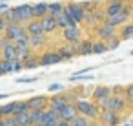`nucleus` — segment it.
<instances>
[{"label": "nucleus", "mask_w": 133, "mask_h": 126, "mask_svg": "<svg viewBox=\"0 0 133 126\" xmlns=\"http://www.w3.org/2000/svg\"><path fill=\"white\" fill-rule=\"evenodd\" d=\"M55 22H57V28L62 31V29H66V28H69V26H77V24H73L68 17H66V13H60V15H57L55 17Z\"/></svg>", "instance_id": "23"}, {"label": "nucleus", "mask_w": 133, "mask_h": 126, "mask_svg": "<svg viewBox=\"0 0 133 126\" xmlns=\"http://www.w3.org/2000/svg\"><path fill=\"white\" fill-rule=\"evenodd\" d=\"M57 53H58V57L62 59V60H68V59H73L77 53H75V48L71 46V44H64V46H58V49H55Z\"/></svg>", "instance_id": "20"}, {"label": "nucleus", "mask_w": 133, "mask_h": 126, "mask_svg": "<svg viewBox=\"0 0 133 126\" xmlns=\"http://www.w3.org/2000/svg\"><path fill=\"white\" fill-rule=\"evenodd\" d=\"M15 108H17V100H13V102H8V104H4V106H2V115H4V117L15 115Z\"/></svg>", "instance_id": "31"}, {"label": "nucleus", "mask_w": 133, "mask_h": 126, "mask_svg": "<svg viewBox=\"0 0 133 126\" xmlns=\"http://www.w3.org/2000/svg\"><path fill=\"white\" fill-rule=\"evenodd\" d=\"M2 60H8V62H13L17 60V49H15V44L13 42H8L2 39Z\"/></svg>", "instance_id": "12"}, {"label": "nucleus", "mask_w": 133, "mask_h": 126, "mask_svg": "<svg viewBox=\"0 0 133 126\" xmlns=\"http://www.w3.org/2000/svg\"><path fill=\"white\" fill-rule=\"evenodd\" d=\"M57 126H69V121H62V119H60V121L57 122Z\"/></svg>", "instance_id": "43"}, {"label": "nucleus", "mask_w": 133, "mask_h": 126, "mask_svg": "<svg viewBox=\"0 0 133 126\" xmlns=\"http://www.w3.org/2000/svg\"><path fill=\"white\" fill-rule=\"evenodd\" d=\"M2 33H4V40L15 42V40H18L22 35H26V29H24V24H8Z\"/></svg>", "instance_id": "4"}, {"label": "nucleus", "mask_w": 133, "mask_h": 126, "mask_svg": "<svg viewBox=\"0 0 133 126\" xmlns=\"http://www.w3.org/2000/svg\"><path fill=\"white\" fill-rule=\"evenodd\" d=\"M42 113H44V110H29L31 124H40L42 122Z\"/></svg>", "instance_id": "30"}, {"label": "nucleus", "mask_w": 133, "mask_h": 126, "mask_svg": "<svg viewBox=\"0 0 133 126\" xmlns=\"http://www.w3.org/2000/svg\"><path fill=\"white\" fill-rule=\"evenodd\" d=\"M15 119H17L18 126H28V124H31L29 111H24V113H15Z\"/></svg>", "instance_id": "28"}, {"label": "nucleus", "mask_w": 133, "mask_h": 126, "mask_svg": "<svg viewBox=\"0 0 133 126\" xmlns=\"http://www.w3.org/2000/svg\"><path fill=\"white\" fill-rule=\"evenodd\" d=\"M98 124L100 126H117L118 124V113L111 111V110H100L98 111Z\"/></svg>", "instance_id": "6"}, {"label": "nucleus", "mask_w": 133, "mask_h": 126, "mask_svg": "<svg viewBox=\"0 0 133 126\" xmlns=\"http://www.w3.org/2000/svg\"><path fill=\"white\" fill-rule=\"evenodd\" d=\"M0 119H4V115H2V106H0Z\"/></svg>", "instance_id": "48"}, {"label": "nucleus", "mask_w": 133, "mask_h": 126, "mask_svg": "<svg viewBox=\"0 0 133 126\" xmlns=\"http://www.w3.org/2000/svg\"><path fill=\"white\" fill-rule=\"evenodd\" d=\"M29 46H31V49H42L46 46V37L44 35H33V37H29Z\"/></svg>", "instance_id": "24"}, {"label": "nucleus", "mask_w": 133, "mask_h": 126, "mask_svg": "<svg viewBox=\"0 0 133 126\" xmlns=\"http://www.w3.org/2000/svg\"><path fill=\"white\" fill-rule=\"evenodd\" d=\"M22 70H24L22 60H18V59H17V60H13V62H11V71H22Z\"/></svg>", "instance_id": "39"}, {"label": "nucleus", "mask_w": 133, "mask_h": 126, "mask_svg": "<svg viewBox=\"0 0 133 126\" xmlns=\"http://www.w3.org/2000/svg\"><path fill=\"white\" fill-rule=\"evenodd\" d=\"M0 126H6V121L4 119H0Z\"/></svg>", "instance_id": "47"}, {"label": "nucleus", "mask_w": 133, "mask_h": 126, "mask_svg": "<svg viewBox=\"0 0 133 126\" xmlns=\"http://www.w3.org/2000/svg\"><path fill=\"white\" fill-rule=\"evenodd\" d=\"M28 126H38V124H28Z\"/></svg>", "instance_id": "51"}, {"label": "nucleus", "mask_w": 133, "mask_h": 126, "mask_svg": "<svg viewBox=\"0 0 133 126\" xmlns=\"http://www.w3.org/2000/svg\"><path fill=\"white\" fill-rule=\"evenodd\" d=\"M24 29H26V33L29 37H33V35H44L42 33V28H40V20H37V18H31L29 22H26Z\"/></svg>", "instance_id": "18"}, {"label": "nucleus", "mask_w": 133, "mask_h": 126, "mask_svg": "<svg viewBox=\"0 0 133 126\" xmlns=\"http://www.w3.org/2000/svg\"><path fill=\"white\" fill-rule=\"evenodd\" d=\"M111 95H117V97H124V86H113L109 88Z\"/></svg>", "instance_id": "37"}, {"label": "nucleus", "mask_w": 133, "mask_h": 126, "mask_svg": "<svg viewBox=\"0 0 133 126\" xmlns=\"http://www.w3.org/2000/svg\"><path fill=\"white\" fill-rule=\"evenodd\" d=\"M4 28H6V22L2 20V17H0V33H2V31H4Z\"/></svg>", "instance_id": "44"}, {"label": "nucleus", "mask_w": 133, "mask_h": 126, "mask_svg": "<svg viewBox=\"0 0 133 126\" xmlns=\"http://www.w3.org/2000/svg\"><path fill=\"white\" fill-rule=\"evenodd\" d=\"M104 110H111V111H115V113H120V111H124L126 108H128V102H126V99L124 97H117V95H109L102 104H100Z\"/></svg>", "instance_id": "2"}, {"label": "nucleus", "mask_w": 133, "mask_h": 126, "mask_svg": "<svg viewBox=\"0 0 133 126\" xmlns=\"http://www.w3.org/2000/svg\"><path fill=\"white\" fill-rule=\"evenodd\" d=\"M60 13H64V4L62 2H51V4H48V15L57 17Z\"/></svg>", "instance_id": "27"}, {"label": "nucleus", "mask_w": 133, "mask_h": 126, "mask_svg": "<svg viewBox=\"0 0 133 126\" xmlns=\"http://www.w3.org/2000/svg\"><path fill=\"white\" fill-rule=\"evenodd\" d=\"M60 117H58V111L51 110V108H46L44 113H42V122H58Z\"/></svg>", "instance_id": "25"}, {"label": "nucleus", "mask_w": 133, "mask_h": 126, "mask_svg": "<svg viewBox=\"0 0 133 126\" xmlns=\"http://www.w3.org/2000/svg\"><path fill=\"white\" fill-rule=\"evenodd\" d=\"M88 126H100V124H98V122H95V121H91V122H89Z\"/></svg>", "instance_id": "45"}, {"label": "nucleus", "mask_w": 133, "mask_h": 126, "mask_svg": "<svg viewBox=\"0 0 133 126\" xmlns=\"http://www.w3.org/2000/svg\"><path fill=\"white\" fill-rule=\"evenodd\" d=\"M118 40H120V39H118L117 35L111 37V39H108V40L104 42V44H106V49H113V48H117V46H118Z\"/></svg>", "instance_id": "35"}, {"label": "nucleus", "mask_w": 133, "mask_h": 126, "mask_svg": "<svg viewBox=\"0 0 133 126\" xmlns=\"http://www.w3.org/2000/svg\"><path fill=\"white\" fill-rule=\"evenodd\" d=\"M131 37H133V22H129V24H126V26L122 28V31H120V35H118V39L128 40V39H131Z\"/></svg>", "instance_id": "29"}, {"label": "nucleus", "mask_w": 133, "mask_h": 126, "mask_svg": "<svg viewBox=\"0 0 133 126\" xmlns=\"http://www.w3.org/2000/svg\"><path fill=\"white\" fill-rule=\"evenodd\" d=\"M6 97H8V95H0V99H6Z\"/></svg>", "instance_id": "50"}, {"label": "nucleus", "mask_w": 133, "mask_h": 126, "mask_svg": "<svg viewBox=\"0 0 133 126\" xmlns=\"http://www.w3.org/2000/svg\"><path fill=\"white\" fill-rule=\"evenodd\" d=\"M124 8H126L124 6V0H111V2L104 8V17H113V15L120 13Z\"/></svg>", "instance_id": "15"}, {"label": "nucleus", "mask_w": 133, "mask_h": 126, "mask_svg": "<svg viewBox=\"0 0 133 126\" xmlns=\"http://www.w3.org/2000/svg\"><path fill=\"white\" fill-rule=\"evenodd\" d=\"M22 66H24V70H33V68H38L40 66V62H38V55H29L28 59H24L22 60Z\"/></svg>", "instance_id": "26"}, {"label": "nucleus", "mask_w": 133, "mask_h": 126, "mask_svg": "<svg viewBox=\"0 0 133 126\" xmlns=\"http://www.w3.org/2000/svg\"><path fill=\"white\" fill-rule=\"evenodd\" d=\"M28 108L29 110H46L48 108V102H49V97L46 95H37L33 99H28Z\"/></svg>", "instance_id": "13"}, {"label": "nucleus", "mask_w": 133, "mask_h": 126, "mask_svg": "<svg viewBox=\"0 0 133 126\" xmlns=\"http://www.w3.org/2000/svg\"><path fill=\"white\" fill-rule=\"evenodd\" d=\"M64 13H66V17H68L73 24H77V26L84 22V13H86V11H84L78 4H75V2L64 6Z\"/></svg>", "instance_id": "3"}, {"label": "nucleus", "mask_w": 133, "mask_h": 126, "mask_svg": "<svg viewBox=\"0 0 133 126\" xmlns=\"http://www.w3.org/2000/svg\"><path fill=\"white\" fill-rule=\"evenodd\" d=\"M97 35H98V40L106 42L108 39L115 37V35H117V31H115V28H111V26H108L106 22H102V24H98V26H97Z\"/></svg>", "instance_id": "14"}, {"label": "nucleus", "mask_w": 133, "mask_h": 126, "mask_svg": "<svg viewBox=\"0 0 133 126\" xmlns=\"http://www.w3.org/2000/svg\"><path fill=\"white\" fill-rule=\"evenodd\" d=\"M129 15H131V9H129V8H124L120 13H117V15H113V17H108V18H106V24L117 29L118 26H122V24L129 18Z\"/></svg>", "instance_id": "8"}, {"label": "nucleus", "mask_w": 133, "mask_h": 126, "mask_svg": "<svg viewBox=\"0 0 133 126\" xmlns=\"http://www.w3.org/2000/svg\"><path fill=\"white\" fill-rule=\"evenodd\" d=\"M2 75H4V71H2V68H0V77H2Z\"/></svg>", "instance_id": "49"}, {"label": "nucleus", "mask_w": 133, "mask_h": 126, "mask_svg": "<svg viewBox=\"0 0 133 126\" xmlns=\"http://www.w3.org/2000/svg\"><path fill=\"white\" fill-rule=\"evenodd\" d=\"M109 95H111V91H109L108 86H98V88H95V91H93V102H95V104H102Z\"/></svg>", "instance_id": "17"}, {"label": "nucleus", "mask_w": 133, "mask_h": 126, "mask_svg": "<svg viewBox=\"0 0 133 126\" xmlns=\"http://www.w3.org/2000/svg\"><path fill=\"white\" fill-rule=\"evenodd\" d=\"M75 48V53L77 55H93V42L91 40H80Z\"/></svg>", "instance_id": "19"}, {"label": "nucleus", "mask_w": 133, "mask_h": 126, "mask_svg": "<svg viewBox=\"0 0 133 126\" xmlns=\"http://www.w3.org/2000/svg\"><path fill=\"white\" fill-rule=\"evenodd\" d=\"M24 111H29V108H28V102H26V100H17L15 113H24Z\"/></svg>", "instance_id": "36"}, {"label": "nucleus", "mask_w": 133, "mask_h": 126, "mask_svg": "<svg viewBox=\"0 0 133 126\" xmlns=\"http://www.w3.org/2000/svg\"><path fill=\"white\" fill-rule=\"evenodd\" d=\"M33 80H37L35 77H26V79H18V82H33Z\"/></svg>", "instance_id": "42"}, {"label": "nucleus", "mask_w": 133, "mask_h": 126, "mask_svg": "<svg viewBox=\"0 0 133 126\" xmlns=\"http://www.w3.org/2000/svg\"><path fill=\"white\" fill-rule=\"evenodd\" d=\"M4 9H8V6L6 4H0V11H4Z\"/></svg>", "instance_id": "46"}, {"label": "nucleus", "mask_w": 133, "mask_h": 126, "mask_svg": "<svg viewBox=\"0 0 133 126\" xmlns=\"http://www.w3.org/2000/svg\"><path fill=\"white\" fill-rule=\"evenodd\" d=\"M124 99H126V102L129 104H133V84H128V86H124Z\"/></svg>", "instance_id": "33"}, {"label": "nucleus", "mask_w": 133, "mask_h": 126, "mask_svg": "<svg viewBox=\"0 0 133 126\" xmlns=\"http://www.w3.org/2000/svg\"><path fill=\"white\" fill-rule=\"evenodd\" d=\"M71 102V97L69 95H55V97H51L49 99V102H48V108H51V110H55V111H60L66 104H69Z\"/></svg>", "instance_id": "11"}, {"label": "nucleus", "mask_w": 133, "mask_h": 126, "mask_svg": "<svg viewBox=\"0 0 133 126\" xmlns=\"http://www.w3.org/2000/svg\"><path fill=\"white\" fill-rule=\"evenodd\" d=\"M57 90H62V84H51L49 86V91H57Z\"/></svg>", "instance_id": "41"}, {"label": "nucleus", "mask_w": 133, "mask_h": 126, "mask_svg": "<svg viewBox=\"0 0 133 126\" xmlns=\"http://www.w3.org/2000/svg\"><path fill=\"white\" fill-rule=\"evenodd\" d=\"M0 39H2V33H0Z\"/></svg>", "instance_id": "52"}, {"label": "nucleus", "mask_w": 133, "mask_h": 126, "mask_svg": "<svg viewBox=\"0 0 133 126\" xmlns=\"http://www.w3.org/2000/svg\"><path fill=\"white\" fill-rule=\"evenodd\" d=\"M40 28H42L44 37L53 35V33H57V31H58L57 22H55V17H51V15H46V17H42V18H40Z\"/></svg>", "instance_id": "9"}, {"label": "nucleus", "mask_w": 133, "mask_h": 126, "mask_svg": "<svg viewBox=\"0 0 133 126\" xmlns=\"http://www.w3.org/2000/svg\"><path fill=\"white\" fill-rule=\"evenodd\" d=\"M31 13H33V18L40 20L42 17L48 15V4H46V2H38V4H35V6H31Z\"/></svg>", "instance_id": "21"}, {"label": "nucleus", "mask_w": 133, "mask_h": 126, "mask_svg": "<svg viewBox=\"0 0 133 126\" xmlns=\"http://www.w3.org/2000/svg\"><path fill=\"white\" fill-rule=\"evenodd\" d=\"M62 39L66 40V44L77 46V44L82 40V31H80L78 26H69V28L62 29Z\"/></svg>", "instance_id": "5"}, {"label": "nucleus", "mask_w": 133, "mask_h": 126, "mask_svg": "<svg viewBox=\"0 0 133 126\" xmlns=\"http://www.w3.org/2000/svg\"><path fill=\"white\" fill-rule=\"evenodd\" d=\"M0 68H2L4 75H6V73H11V62H8V60H2V59H0Z\"/></svg>", "instance_id": "38"}, {"label": "nucleus", "mask_w": 133, "mask_h": 126, "mask_svg": "<svg viewBox=\"0 0 133 126\" xmlns=\"http://www.w3.org/2000/svg\"><path fill=\"white\" fill-rule=\"evenodd\" d=\"M4 121H6V126H18V122H17V119H15V115L4 117Z\"/></svg>", "instance_id": "40"}, {"label": "nucleus", "mask_w": 133, "mask_h": 126, "mask_svg": "<svg viewBox=\"0 0 133 126\" xmlns=\"http://www.w3.org/2000/svg\"><path fill=\"white\" fill-rule=\"evenodd\" d=\"M106 51V44L102 40H95L93 42V55H98V53H104Z\"/></svg>", "instance_id": "34"}, {"label": "nucleus", "mask_w": 133, "mask_h": 126, "mask_svg": "<svg viewBox=\"0 0 133 126\" xmlns=\"http://www.w3.org/2000/svg\"><path fill=\"white\" fill-rule=\"evenodd\" d=\"M13 44H15V42H13ZM15 49H17V59H18V60H24V59H28V57L33 53V49H31L29 44H15Z\"/></svg>", "instance_id": "22"}, {"label": "nucleus", "mask_w": 133, "mask_h": 126, "mask_svg": "<svg viewBox=\"0 0 133 126\" xmlns=\"http://www.w3.org/2000/svg\"><path fill=\"white\" fill-rule=\"evenodd\" d=\"M88 124H89V119H86L82 115H77L69 121V126H88Z\"/></svg>", "instance_id": "32"}, {"label": "nucleus", "mask_w": 133, "mask_h": 126, "mask_svg": "<svg viewBox=\"0 0 133 126\" xmlns=\"http://www.w3.org/2000/svg\"><path fill=\"white\" fill-rule=\"evenodd\" d=\"M13 11H15V18H17L18 24H26V22H29L33 18V13H31V6L29 4H22L18 8H13Z\"/></svg>", "instance_id": "7"}, {"label": "nucleus", "mask_w": 133, "mask_h": 126, "mask_svg": "<svg viewBox=\"0 0 133 126\" xmlns=\"http://www.w3.org/2000/svg\"><path fill=\"white\" fill-rule=\"evenodd\" d=\"M131 55H133V51H131Z\"/></svg>", "instance_id": "53"}, {"label": "nucleus", "mask_w": 133, "mask_h": 126, "mask_svg": "<svg viewBox=\"0 0 133 126\" xmlns=\"http://www.w3.org/2000/svg\"><path fill=\"white\" fill-rule=\"evenodd\" d=\"M62 59L58 57V53L55 49H49V51H44L42 55H38V62L40 66H53V64H58Z\"/></svg>", "instance_id": "10"}, {"label": "nucleus", "mask_w": 133, "mask_h": 126, "mask_svg": "<svg viewBox=\"0 0 133 126\" xmlns=\"http://www.w3.org/2000/svg\"><path fill=\"white\" fill-rule=\"evenodd\" d=\"M73 102H75V108H77L78 115H82L86 119H91V121H97L98 111H100L98 104H95L93 100H84V99H77Z\"/></svg>", "instance_id": "1"}, {"label": "nucleus", "mask_w": 133, "mask_h": 126, "mask_svg": "<svg viewBox=\"0 0 133 126\" xmlns=\"http://www.w3.org/2000/svg\"><path fill=\"white\" fill-rule=\"evenodd\" d=\"M78 115V111H77V108H75V102L71 100L69 104H66L60 111H58V117L62 119V121H71L73 117H77Z\"/></svg>", "instance_id": "16"}]
</instances>
